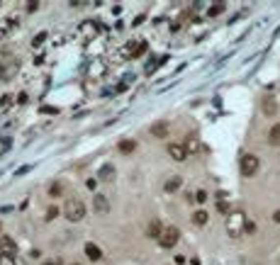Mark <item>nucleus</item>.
I'll list each match as a JSON object with an SVG mask.
<instances>
[{
    "mask_svg": "<svg viewBox=\"0 0 280 265\" xmlns=\"http://www.w3.org/2000/svg\"><path fill=\"white\" fill-rule=\"evenodd\" d=\"M117 148H120V153H132V151L137 148V141H134V139H122Z\"/></svg>",
    "mask_w": 280,
    "mask_h": 265,
    "instance_id": "14",
    "label": "nucleus"
},
{
    "mask_svg": "<svg viewBox=\"0 0 280 265\" xmlns=\"http://www.w3.org/2000/svg\"><path fill=\"white\" fill-rule=\"evenodd\" d=\"M42 115H59V110L51 107V105H44V107H42Z\"/></svg>",
    "mask_w": 280,
    "mask_h": 265,
    "instance_id": "25",
    "label": "nucleus"
},
{
    "mask_svg": "<svg viewBox=\"0 0 280 265\" xmlns=\"http://www.w3.org/2000/svg\"><path fill=\"white\" fill-rule=\"evenodd\" d=\"M268 141H271L273 146H278V144H280V124H276V127L271 129V134H268Z\"/></svg>",
    "mask_w": 280,
    "mask_h": 265,
    "instance_id": "19",
    "label": "nucleus"
},
{
    "mask_svg": "<svg viewBox=\"0 0 280 265\" xmlns=\"http://www.w3.org/2000/svg\"><path fill=\"white\" fill-rule=\"evenodd\" d=\"M146 234H149V239H161V234H163V229H161V224H158V219H153L149 226H146Z\"/></svg>",
    "mask_w": 280,
    "mask_h": 265,
    "instance_id": "12",
    "label": "nucleus"
},
{
    "mask_svg": "<svg viewBox=\"0 0 280 265\" xmlns=\"http://www.w3.org/2000/svg\"><path fill=\"white\" fill-rule=\"evenodd\" d=\"M49 195H51V197H59V195H61V183H54V185L49 188Z\"/></svg>",
    "mask_w": 280,
    "mask_h": 265,
    "instance_id": "22",
    "label": "nucleus"
},
{
    "mask_svg": "<svg viewBox=\"0 0 280 265\" xmlns=\"http://www.w3.org/2000/svg\"><path fill=\"white\" fill-rule=\"evenodd\" d=\"M207 219H210V214H207L205 209H198V212L193 214V221H195L198 226H205V224H207Z\"/></svg>",
    "mask_w": 280,
    "mask_h": 265,
    "instance_id": "17",
    "label": "nucleus"
},
{
    "mask_svg": "<svg viewBox=\"0 0 280 265\" xmlns=\"http://www.w3.org/2000/svg\"><path fill=\"white\" fill-rule=\"evenodd\" d=\"M44 39H47V32H39V34L32 39V47H42V44H44Z\"/></svg>",
    "mask_w": 280,
    "mask_h": 265,
    "instance_id": "21",
    "label": "nucleus"
},
{
    "mask_svg": "<svg viewBox=\"0 0 280 265\" xmlns=\"http://www.w3.org/2000/svg\"><path fill=\"white\" fill-rule=\"evenodd\" d=\"M0 256L2 258H15L17 256V243L10 236H0Z\"/></svg>",
    "mask_w": 280,
    "mask_h": 265,
    "instance_id": "6",
    "label": "nucleus"
},
{
    "mask_svg": "<svg viewBox=\"0 0 280 265\" xmlns=\"http://www.w3.org/2000/svg\"><path fill=\"white\" fill-rule=\"evenodd\" d=\"M180 185H183V178H180V175H171V178L166 180L163 190H166V193H176V190H180Z\"/></svg>",
    "mask_w": 280,
    "mask_h": 265,
    "instance_id": "10",
    "label": "nucleus"
},
{
    "mask_svg": "<svg viewBox=\"0 0 280 265\" xmlns=\"http://www.w3.org/2000/svg\"><path fill=\"white\" fill-rule=\"evenodd\" d=\"M276 110H278V105H276V100H271V97H266V100H263V112H266V115H273Z\"/></svg>",
    "mask_w": 280,
    "mask_h": 265,
    "instance_id": "18",
    "label": "nucleus"
},
{
    "mask_svg": "<svg viewBox=\"0 0 280 265\" xmlns=\"http://www.w3.org/2000/svg\"><path fill=\"white\" fill-rule=\"evenodd\" d=\"M256 173H258V156H254V153L241 156V175L244 178H251Z\"/></svg>",
    "mask_w": 280,
    "mask_h": 265,
    "instance_id": "4",
    "label": "nucleus"
},
{
    "mask_svg": "<svg viewBox=\"0 0 280 265\" xmlns=\"http://www.w3.org/2000/svg\"><path fill=\"white\" fill-rule=\"evenodd\" d=\"M44 265H61V261H47Z\"/></svg>",
    "mask_w": 280,
    "mask_h": 265,
    "instance_id": "33",
    "label": "nucleus"
},
{
    "mask_svg": "<svg viewBox=\"0 0 280 265\" xmlns=\"http://www.w3.org/2000/svg\"><path fill=\"white\" fill-rule=\"evenodd\" d=\"M219 12H224V2H217V5H212L210 10H207V15H210V17L219 15Z\"/></svg>",
    "mask_w": 280,
    "mask_h": 265,
    "instance_id": "20",
    "label": "nucleus"
},
{
    "mask_svg": "<svg viewBox=\"0 0 280 265\" xmlns=\"http://www.w3.org/2000/svg\"><path fill=\"white\" fill-rule=\"evenodd\" d=\"M168 156H171L173 161L183 163V161L188 158V146H185V144H171V146H168Z\"/></svg>",
    "mask_w": 280,
    "mask_h": 265,
    "instance_id": "8",
    "label": "nucleus"
},
{
    "mask_svg": "<svg viewBox=\"0 0 280 265\" xmlns=\"http://www.w3.org/2000/svg\"><path fill=\"white\" fill-rule=\"evenodd\" d=\"M95 185H98V180H95V178H90V180H88V188H90V190H95Z\"/></svg>",
    "mask_w": 280,
    "mask_h": 265,
    "instance_id": "31",
    "label": "nucleus"
},
{
    "mask_svg": "<svg viewBox=\"0 0 280 265\" xmlns=\"http://www.w3.org/2000/svg\"><path fill=\"white\" fill-rule=\"evenodd\" d=\"M56 214H59V209H56V207H49V212H47V219H56Z\"/></svg>",
    "mask_w": 280,
    "mask_h": 265,
    "instance_id": "26",
    "label": "nucleus"
},
{
    "mask_svg": "<svg viewBox=\"0 0 280 265\" xmlns=\"http://www.w3.org/2000/svg\"><path fill=\"white\" fill-rule=\"evenodd\" d=\"M17 102L25 105V102H27V93H20V95H17Z\"/></svg>",
    "mask_w": 280,
    "mask_h": 265,
    "instance_id": "30",
    "label": "nucleus"
},
{
    "mask_svg": "<svg viewBox=\"0 0 280 265\" xmlns=\"http://www.w3.org/2000/svg\"><path fill=\"white\" fill-rule=\"evenodd\" d=\"M178 239H180L178 226H166L163 234H161V239H158V246H161V248H173V246L178 243Z\"/></svg>",
    "mask_w": 280,
    "mask_h": 265,
    "instance_id": "3",
    "label": "nucleus"
},
{
    "mask_svg": "<svg viewBox=\"0 0 280 265\" xmlns=\"http://www.w3.org/2000/svg\"><path fill=\"white\" fill-rule=\"evenodd\" d=\"M195 199H198L200 204H203V202H207V193H205V190H200V193L195 195Z\"/></svg>",
    "mask_w": 280,
    "mask_h": 265,
    "instance_id": "27",
    "label": "nucleus"
},
{
    "mask_svg": "<svg viewBox=\"0 0 280 265\" xmlns=\"http://www.w3.org/2000/svg\"><path fill=\"white\" fill-rule=\"evenodd\" d=\"M37 7H39V2H37V0H29V5H27V10H29V12H34Z\"/></svg>",
    "mask_w": 280,
    "mask_h": 265,
    "instance_id": "29",
    "label": "nucleus"
},
{
    "mask_svg": "<svg viewBox=\"0 0 280 265\" xmlns=\"http://www.w3.org/2000/svg\"><path fill=\"white\" fill-rule=\"evenodd\" d=\"M10 102H12V95H2V100H0V105H2V107H7Z\"/></svg>",
    "mask_w": 280,
    "mask_h": 265,
    "instance_id": "28",
    "label": "nucleus"
},
{
    "mask_svg": "<svg viewBox=\"0 0 280 265\" xmlns=\"http://www.w3.org/2000/svg\"><path fill=\"white\" fill-rule=\"evenodd\" d=\"M85 256H88V261H100L102 258V251L95 243H85Z\"/></svg>",
    "mask_w": 280,
    "mask_h": 265,
    "instance_id": "13",
    "label": "nucleus"
},
{
    "mask_svg": "<svg viewBox=\"0 0 280 265\" xmlns=\"http://www.w3.org/2000/svg\"><path fill=\"white\" fill-rule=\"evenodd\" d=\"M246 217H244V212H231L229 217H227V234L231 236V239H239L244 231H246Z\"/></svg>",
    "mask_w": 280,
    "mask_h": 265,
    "instance_id": "1",
    "label": "nucleus"
},
{
    "mask_svg": "<svg viewBox=\"0 0 280 265\" xmlns=\"http://www.w3.org/2000/svg\"><path fill=\"white\" fill-rule=\"evenodd\" d=\"M144 51H146V42H144V39H134L132 44H127V47H125V51H122V54H125V56H132V59H139Z\"/></svg>",
    "mask_w": 280,
    "mask_h": 265,
    "instance_id": "7",
    "label": "nucleus"
},
{
    "mask_svg": "<svg viewBox=\"0 0 280 265\" xmlns=\"http://www.w3.org/2000/svg\"><path fill=\"white\" fill-rule=\"evenodd\" d=\"M93 209H95L98 214H107V212H110V199L105 197V195H95V197H93Z\"/></svg>",
    "mask_w": 280,
    "mask_h": 265,
    "instance_id": "9",
    "label": "nucleus"
},
{
    "mask_svg": "<svg viewBox=\"0 0 280 265\" xmlns=\"http://www.w3.org/2000/svg\"><path fill=\"white\" fill-rule=\"evenodd\" d=\"M20 68L17 59H0V80H10Z\"/></svg>",
    "mask_w": 280,
    "mask_h": 265,
    "instance_id": "5",
    "label": "nucleus"
},
{
    "mask_svg": "<svg viewBox=\"0 0 280 265\" xmlns=\"http://www.w3.org/2000/svg\"><path fill=\"white\" fill-rule=\"evenodd\" d=\"M71 265H80V263H71Z\"/></svg>",
    "mask_w": 280,
    "mask_h": 265,
    "instance_id": "34",
    "label": "nucleus"
},
{
    "mask_svg": "<svg viewBox=\"0 0 280 265\" xmlns=\"http://www.w3.org/2000/svg\"><path fill=\"white\" fill-rule=\"evenodd\" d=\"M80 32H83L85 37H95V34H98V24H95V22H83V24H80Z\"/></svg>",
    "mask_w": 280,
    "mask_h": 265,
    "instance_id": "16",
    "label": "nucleus"
},
{
    "mask_svg": "<svg viewBox=\"0 0 280 265\" xmlns=\"http://www.w3.org/2000/svg\"><path fill=\"white\" fill-rule=\"evenodd\" d=\"M10 27H12V22H10V20H0V37H2Z\"/></svg>",
    "mask_w": 280,
    "mask_h": 265,
    "instance_id": "24",
    "label": "nucleus"
},
{
    "mask_svg": "<svg viewBox=\"0 0 280 265\" xmlns=\"http://www.w3.org/2000/svg\"><path fill=\"white\" fill-rule=\"evenodd\" d=\"M98 178H100V180H112V178H115V168H112L110 163H105V166L100 168V173H98Z\"/></svg>",
    "mask_w": 280,
    "mask_h": 265,
    "instance_id": "15",
    "label": "nucleus"
},
{
    "mask_svg": "<svg viewBox=\"0 0 280 265\" xmlns=\"http://www.w3.org/2000/svg\"><path fill=\"white\" fill-rule=\"evenodd\" d=\"M273 221H278V224H280V209L276 212V214H273Z\"/></svg>",
    "mask_w": 280,
    "mask_h": 265,
    "instance_id": "32",
    "label": "nucleus"
},
{
    "mask_svg": "<svg viewBox=\"0 0 280 265\" xmlns=\"http://www.w3.org/2000/svg\"><path fill=\"white\" fill-rule=\"evenodd\" d=\"M217 209H219V212H222V214H227V217H229V214H231V212H229V204H227V202H224V199H219V204H217Z\"/></svg>",
    "mask_w": 280,
    "mask_h": 265,
    "instance_id": "23",
    "label": "nucleus"
},
{
    "mask_svg": "<svg viewBox=\"0 0 280 265\" xmlns=\"http://www.w3.org/2000/svg\"><path fill=\"white\" fill-rule=\"evenodd\" d=\"M151 136H156V139H166V136H168V122H156V124L151 127Z\"/></svg>",
    "mask_w": 280,
    "mask_h": 265,
    "instance_id": "11",
    "label": "nucleus"
},
{
    "mask_svg": "<svg viewBox=\"0 0 280 265\" xmlns=\"http://www.w3.org/2000/svg\"><path fill=\"white\" fill-rule=\"evenodd\" d=\"M64 214H66L69 221H80V219L85 217V204H83L80 199H66Z\"/></svg>",
    "mask_w": 280,
    "mask_h": 265,
    "instance_id": "2",
    "label": "nucleus"
}]
</instances>
